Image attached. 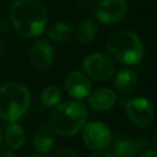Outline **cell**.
Masks as SVG:
<instances>
[{
  "instance_id": "cell-1",
  "label": "cell",
  "mask_w": 157,
  "mask_h": 157,
  "mask_svg": "<svg viewBox=\"0 0 157 157\" xmlns=\"http://www.w3.org/2000/svg\"><path fill=\"white\" fill-rule=\"evenodd\" d=\"M10 18L15 29L28 38L40 36L48 22L45 7L37 0H15L10 7Z\"/></svg>"
},
{
  "instance_id": "cell-2",
  "label": "cell",
  "mask_w": 157,
  "mask_h": 157,
  "mask_svg": "<svg viewBox=\"0 0 157 157\" xmlns=\"http://www.w3.org/2000/svg\"><path fill=\"white\" fill-rule=\"evenodd\" d=\"M105 48L112 58L121 65H135L144 56L141 38L128 29L112 32L105 40Z\"/></svg>"
},
{
  "instance_id": "cell-3",
  "label": "cell",
  "mask_w": 157,
  "mask_h": 157,
  "mask_svg": "<svg viewBox=\"0 0 157 157\" xmlns=\"http://www.w3.org/2000/svg\"><path fill=\"white\" fill-rule=\"evenodd\" d=\"M87 117V108L82 103L66 101L55 105L50 115V125L59 135L70 136L83 128Z\"/></svg>"
},
{
  "instance_id": "cell-4",
  "label": "cell",
  "mask_w": 157,
  "mask_h": 157,
  "mask_svg": "<svg viewBox=\"0 0 157 157\" xmlns=\"http://www.w3.org/2000/svg\"><path fill=\"white\" fill-rule=\"evenodd\" d=\"M31 94L26 86L9 82L0 87V118L6 121L18 120L28 109Z\"/></svg>"
},
{
  "instance_id": "cell-5",
  "label": "cell",
  "mask_w": 157,
  "mask_h": 157,
  "mask_svg": "<svg viewBox=\"0 0 157 157\" xmlns=\"http://www.w3.org/2000/svg\"><path fill=\"white\" fill-rule=\"evenodd\" d=\"M125 109L129 119L140 128H147L152 124L155 110L150 101L142 96H136L126 101Z\"/></svg>"
},
{
  "instance_id": "cell-6",
  "label": "cell",
  "mask_w": 157,
  "mask_h": 157,
  "mask_svg": "<svg viewBox=\"0 0 157 157\" xmlns=\"http://www.w3.org/2000/svg\"><path fill=\"white\" fill-rule=\"evenodd\" d=\"M82 66L85 72L93 80L104 81L109 78L114 74V61L105 54L102 53H92L87 55L83 61Z\"/></svg>"
},
{
  "instance_id": "cell-7",
  "label": "cell",
  "mask_w": 157,
  "mask_h": 157,
  "mask_svg": "<svg viewBox=\"0 0 157 157\" xmlns=\"http://www.w3.org/2000/svg\"><path fill=\"white\" fill-rule=\"evenodd\" d=\"M82 139L88 148L101 151L109 146L112 141V132L107 124L102 121H90L83 125Z\"/></svg>"
},
{
  "instance_id": "cell-8",
  "label": "cell",
  "mask_w": 157,
  "mask_h": 157,
  "mask_svg": "<svg viewBox=\"0 0 157 157\" xmlns=\"http://www.w3.org/2000/svg\"><path fill=\"white\" fill-rule=\"evenodd\" d=\"M128 11L126 0H101L94 6L96 18L105 25H113L124 18Z\"/></svg>"
},
{
  "instance_id": "cell-9",
  "label": "cell",
  "mask_w": 157,
  "mask_h": 157,
  "mask_svg": "<svg viewBox=\"0 0 157 157\" xmlns=\"http://www.w3.org/2000/svg\"><path fill=\"white\" fill-rule=\"evenodd\" d=\"M29 60L31 64L39 70L49 67L54 60L53 47L44 39L36 40L29 49Z\"/></svg>"
},
{
  "instance_id": "cell-10",
  "label": "cell",
  "mask_w": 157,
  "mask_h": 157,
  "mask_svg": "<svg viewBox=\"0 0 157 157\" xmlns=\"http://www.w3.org/2000/svg\"><path fill=\"white\" fill-rule=\"evenodd\" d=\"M65 90L72 98H85L91 92V82L81 71H71L65 78Z\"/></svg>"
},
{
  "instance_id": "cell-11",
  "label": "cell",
  "mask_w": 157,
  "mask_h": 157,
  "mask_svg": "<svg viewBox=\"0 0 157 157\" xmlns=\"http://www.w3.org/2000/svg\"><path fill=\"white\" fill-rule=\"evenodd\" d=\"M32 141L36 151L45 155L52 150L53 145L55 144V130L50 124L43 123L34 130Z\"/></svg>"
},
{
  "instance_id": "cell-12",
  "label": "cell",
  "mask_w": 157,
  "mask_h": 157,
  "mask_svg": "<svg viewBox=\"0 0 157 157\" xmlns=\"http://www.w3.org/2000/svg\"><path fill=\"white\" fill-rule=\"evenodd\" d=\"M117 102V94L109 88H98L88 97V105L97 112L109 110Z\"/></svg>"
},
{
  "instance_id": "cell-13",
  "label": "cell",
  "mask_w": 157,
  "mask_h": 157,
  "mask_svg": "<svg viewBox=\"0 0 157 157\" xmlns=\"http://www.w3.org/2000/svg\"><path fill=\"white\" fill-rule=\"evenodd\" d=\"M144 141H132L126 137H117L113 142V156L114 157H135L142 148Z\"/></svg>"
},
{
  "instance_id": "cell-14",
  "label": "cell",
  "mask_w": 157,
  "mask_h": 157,
  "mask_svg": "<svg viewBox=\"0 0 157 157\" xmlns=\"http://www.w3.org/2000/svg\"><path fill=\"white\" fill-rule=\"evenodd\" d=\"M113 85L119 93H129L137 85V74L132 69H121L114 76Z\"/></svg>"
},
{
  "instance_id": "cell-15",
  "label": "cell",
  "mask_w": 157,
  "mask_h": 157,
  "mask_svg": "<svg viewBox=\"0 0 157 157\" xmlns=\"http://www.w3.org/2000/svg\"><path fill=\"white\" fill-rule=\"evenodd\" d=\"M48 36L56 43H67L74 36V28L66 22H55L48 28Z\"/></svg>"
},
{
  "instance_id": "cell-16",
  "label": "cell",
  "mask_w": 157,
  "mask_h": 157,
  "mask_svg": "<svg viewBox=\"0 0 157 157\" xmlns=\"http://www.w3.org/2000/svg\"><path fill=\"white\" fill-rule=\"evenodd\" d=\"M96 36H97V25L94 21L86 18L78 23L76 29V37L80 43L88 44L96 38Z\"/></svg>"
},
{
  "instance_id": "cell-17",
  "label": "cell",
  "mask_w": 157,
  "mask_h": 157,
  "mask_svg": "<svg viewBox=\"0 0 157 157\" xmlns=\"http://www.w3.org/2000/svg\"><path fill=\"white\" fill-rule=\"evenodd\" d=\"M5 140L11 148L17 150L22 147L25 142V131L22 126L15 121H11V124L5 129Z\"/></svg>"
},
{
  "instance_id": "cell-18",
  "label": "cell",
  "mask_w": 157,
  "mask_h": 157,
  "mask_svg": "<svg viewBox=\"0 0 157 157\" xmlns=\"http://www.w3.org/2000/svg\"><path fill=\"white\" fill-rule=\"evenodd\" d=\"M40 99L45 107H49V108L55 107L56 104H59L61 99V91L56 86H48L43 90Z\"/></svg>"
},
{
  "instance_id": "cell-19",
  "label": "cell",
  "mask_w": 157,
  "mask_h": 157,
  "mask_svg": "<svg viewBox=\"0 0 157 157\" xmlns=\"http://www.w3.org/2000/svg\"><path fill=\"white\" fill-rule=\"evenodd\" d=\"M53 157H78V155L76 153V151H74L72 148H69V147H64V148H60L58 150Z\"/></svg>"
},
{
  "instance_id": "cell-20",
  "label": "cell",
  "mask_w": 157,
  "mask_h": 157,
  "mask_svg": "<svg viewBox=\"0 0 157 157\" xmlns=\"http://www.w3.org/2000/svg\"><path fill=\"white\" fill-rule=\"evenodd\" d=\"M88 157H114L112 153H109V152H105V151H96V152H93V153H91Z\"/></svg>"
},
{
  "instance_id": "cell-21",
  "label": "cell",
  "mask_w": 157,
  "mask_h": 157,
  "mask_svg": "<svg viewBox=\"0 0 157 157\" xmlns=\"http://www.w3.org/2000/svg\"><path fill=\"white\" fill-rule=\"evenodd\" d=\"M141 157H157V150H148L141 155Z\"/></svg>"
},
{
  "instance_id": "cell-22",
  "label": "cell",
  "mask_w": 157,
  "mask_h": 157,
  "mask_svg": "<svg viewBox=\"0 0 157 157\" xmlns=\"http://www.w3.org/2000/svg\"><path fill=\"white\" fill-rule=\"evenodd\" d=\"M0 157H16V156L10 151H2L0 152Z\"/></svg>"
},
{
  "instance_id": "cell-23",
  "label": "cell",
  "mask_w": 157,
  "mask_h": 157,
  "mask_svg": "<svg viewBox=\"0 0 157 157\" xmlns=\"http://www.w3.org/2000/svg\"><path fill=\"white\" fill-rule=\"evenodd\" d=\"M152 142H153V146L157 148V130H156L155 134H153V140H152Z\"/></svg>"
},
{
  "instance_id": "cell-24",
  "label": "cell",
  "mask_w": 157,
  "mask_h": 157,
  "mask_svg": "<svg viewBox=\"0 0 157 157\" xmlns=\"http://www.w3.org/2000/svg\"><path fill=\"white\" fill-rule=\"evenodd\" d=\"M2 53H4V44H2V42L0 39V56L2 55Z\"/></svg>"
},
{
  "instance_id": "cell-25",
  "label": "cell",
  "mask_w": 157,
  "mask_h": 157,
  "mask_svg": "<svg viewBox=\"0 0 157 157\" xmlns=\"http://www.w3.org/2000/svg\"><path fill=\"white\" fill-rule=\"evenodd\" d=\"M1 142H2V131H1V128H0V146H1Z\"/></svg>"
},
{
  "instance_id": "cell-26",
  "label": "cell",
  "mask_w": 157,
  "mask_h": 157,
  "mask_svg": "<svg viewBox=\"0 0 157 157\" xmlns=\"http://www.w3.org/2000/svg\"><path fill=\"white\" fill-rule=\"evenodd\" d=\"M26 157H42L39 155H29V156H26Z\"/></svg>"
}]
</instances>
